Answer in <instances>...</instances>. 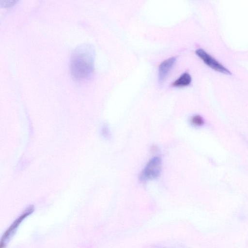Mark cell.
Here are the masks:
<instances>
[{
	"instance_id": "obj_1",
	"label": "cell",
	"mask_w": 248,
	"mask_h": 248,
	"mask_svg": "<svg viewBox=\"0 0 248 248\" xmlns=\"http://www.w3.org/2000/svg\"><path fill=\"white\" fill-rule=\"evenodd\" d=\"M94 51L91 45L83 44L72 53L70 68L73 78L81 81L91 77L94 70Z\"/></svg>"
},
{
	"instance_id": "obj_2",
	"label": "cell",
	"mask_w": 248,
	"mask_h": 248,
	"mask_svg": "<svg viewBox=\"0 0 248 248\" xmlns=\"http://www.w3.org/2000/svg\"><path fill=\"white\" fill-rule=\"evenodd\" d=\"M34 211V206L30 205L27 207L10 225L4 233L0 240V248H5L15 233L20 223Z\"/></svg>"
},
{
	"instance_id": "obj_3",
	"label": "cell",
	"mask_w": 248,
	"mask_h": 248,
	"mask_svg": "<svg viewBox=\"0 0 248 248\" xmlns=\"http://www.w3.org/2000/svg\"><path fill=\"white\" fill-rule=\"evenodd\" d=\"M161 165V159L159 157H153L142 171L140 175V180L145 181L156 178L160 174Z\"/></svg>"
},
{
	"instance_id": "obj_5",
	"label": "cell",
	"mask_w": 248,
	"mask_h": 248,
	"mask_svg": "<svg viewBox=\"0 0 248 248\" xmlns=\"http://www.w3.org/2000/svg\"><path fill=\"white\" fill-rule=\"evenodd\" d=\"M175 61V57H171L160 63L158 68V80L160 83L165 79Z\"/></svg>"
},
{
	"instance_id": "obj_7",
	"label": "cell",
	"mask_w": 248,
	"mask_h": 248,
	"mask_svg": "<svg viewBox=\"0 0 248 248\" xmlns=\"http://www.w3.org/2000/svg\"><path fill=\"white\" fill-rule=\"evenodd\" d=\"M190 122L192 125L195 127L201 126L204 124L203 118L199 115H195L192 116Z\"/></svg>"
},
{
	"instance_id": "obj_8",
	"label": "cell",
	"mask_w": 248,
	"mask_h": 248,
	"mask_svg": "<svg viewBox=\"0 0 248 248\" xmlns=\"http://www.w3.org/2000/svg\"><path fill=\"white\" fill-rule=\"evenodd\" d=\"M103 133L104 135L105 136L107 137L108 135V130L107 127H104L103 128Z\"/></svg>"
},
{
	"instance_id": "obj_4",
	"label": "cell",
	"mask_w": 248,
	"mask_h": 248,
	"mask_svg": "<svg viewBox=\"0 0 248 248\" xmlns=\"http://www.w3.org/2000/svg\"><path fill=\"white\" fill-rule=\"evenodd\" d=\"M195 53L207 65L213 69L224 74H231V72L228 69L220 64L203 49L201 48L198 49L196 50Z\"/></svg>"
},
{
	"instance_id": "obj_6",
	"label": "cell",
	"mask_w": 248,
	"mask_h": 248,
	"mask_svg": "<svg viewBox=\"0 0 248 248\" xmlns=\"http://www.w3.org/2000/svg\"><path fill=\"white\" fill-rule=\"evenodd\" d=\"M191 80L190 75L188 73L185 72L172 83V86L176 87L186 86L190 84Z\"/></svg>"
}]
</instances>
